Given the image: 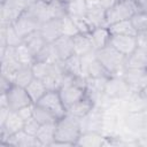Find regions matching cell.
<instances>
[{"instance_id": "6da1fadb", "label": "cell", "mask_w": 147, "mask_h": 147, "mask_svg": "<svg viewBox=\"0 0 147 147\" xmlns=\"http://www.w3.org/2000/svg\"><path fill=\"white\" fill-rule=\"evenodd\" d=\"M80 134V119L65 114L56 122L55 140L52 146H76Z\"/></svg>"}, {"instance_id": "7a4b0ae2", "label": "cell", "mask_w": 147, "mask_h": 147, "mask_svg": "<svg viewBox=\"0 0 147 147\" xmlns=\"http://www.w3.org/2000/svg\"><path fill=\"white\" fill-rule=\"evenodd\" d=\"M96 59L108 70L110 76H122L126 69L127 56L119 53L111 45L95 51Z\"/></svg>"}, {"instance_id": "3957f363", "label": "cell", "mask_w": 147, "mask_h": 147, "mask_svg": "<svg viewBox=\"0 0 147 147\" xmlns=\"http://www.w3.org/2000/svg\"><path fill=\"white\" fill-rule=\"evenodd\" d=\"M139 11L134 0H118L111 8L106 10L107 26L124 20H131Z\"/></svg>"}, {"instance_id": "277c9868", "label": "cell", "mask_w": 147, "mask_h": 147, "mask_svg": "<svg viewBox=\"0 0 147 147\" xmlns=\"http://www.w3.org/2000/svg\"><path fill=\"white\" fill-rule=\"evenodd\" d=\"M32 2V0H5L0 2V24H13Z\"/></svg>"}, {"instance_id": "5b68a950", "label": "cell", "mask_w": 147, "mask_h": 147, "mask_svg": "<svg viewBox=\"0 0 147 147\" xmlns=\"http://www.w3.org/2000/svg\"><path fill=\"white\" fill-rule=\"evenodd\" d=\"M131 93L130 86L123 76H111L108 78L105 87V94L114 100H122Z\"/></svg>"}, {"instance_id": "8992f818", "label": "cell", "mask_w": 147, "mask_h": 147, "mask_svg": "<svg viewBox=\"0 0 147 147\" xmlns=\"http://www.w3.org/2000/svg\"><path fill=\"white\" fill-rule=\"evenodd\" d=\"M37 105L48 109L57 118H61L67 114V108L60 96L59 91H47L37 102Z\"/></svg>"}, {"instance_id": "52a82bcc", "label": "cell", "mask_w": 147, "mask_h": 147, "mask_svg": "<svg viewBox=\"0 0 147 147\" xmlns=\"http://www.w3.org/2000/svg\"><path fill=\"white\" fill-rule=\"evenodd\" d=\"M103 127V108L94 106L92 110L80 118V129L82 132L95 131L102 132Z\"/></svg>"}, {"instance_id": "ba28073f", "label": "cell", "mask_w": 147, "mask_h": 147, "mask_svg": "<svg viewBox=\"0 0 147 147\" xmlns=\"http://www.w3.org/2000/svg\"><path fill=\"white\" fill-rule=\"evenodd\" d=\"M7 99H8V107L13 111H17L20 108L33 103L25 90V87H21L18 85H13L7 92Z\"/></svg>"}, {"instance_id": "9c48e42d", "label": "cell", "mask_w": 147, "mask_h": 147, "mask_svg": "<svg viewBox=\"0 0 147 147\" xmlns=\"http://www.w3.org/2000/svg\"><path fill=\"white\" fill-rule=\"evenodd\" d=\"M122 76L130 86L131 92H139L147 86V69L126 68Z\"/></svg>"}, {"instance_id": "30bf717a", "label": "cell", "mask_w": 147, "mask_h": 147, "mask_svg": "<svg viewBox=\"0 0 147 147\" xmlns=\"http://www.w3.org/2000/svg\"><path fill=\"white\" fill-rule=\"evenodd\" d=\"M15 30L17 31V33L24 38L25 36L30 34L31 32H34L37 30H40V26H41V23L36 18L33 17L28 10H25L14 23H13Z\"/></svg>"}, {"instance_id": "8fae6325", "label": "cell", "mask_w": 147, "mask_h": 147, "mask_svg": "<svg viewBox=\"0 0 147 147\" xmlns=\"http://www.w3.org/2000/svg\"><path fill=\"white\" fill-rule=\"evenodd\" d=\"M23 126H24V119L16 111L11 110L6 122L0 126V142L6 144L8 137L23 130Z\"/></svg>"}, {"instance_id": "7c38bea8", "label": "cell", "mask_w": 147, "mask_h": 147, "mask_svg": "<svg viewBox=\"0 0 147 147\" xmlns=\"http://www.w3.org/2000/svg\"><path fill=\"white\" fill-rule=\"evenodd\" d=\"M114 48H116L119 53L125 56L131 55L136 48L138 47L137 44V36H127V34H111L110 42Z\"/></svg>"}, {"instance_id": "4fadbf2b", "label": "cell", "mask_w": 147, "mask_h": 147, "mask_svg": "<svg viewBox=\"0 0 147 147\" xmlns=\"http://www.w3.org/2000/svg\"><path fill=\"white\" fill-rule=\"evenodd\" d=\"M123 125L136 134L140 136L147 129V114L146 111L127 113L124 117Z\"/></svg>"}, {"instance_id": "5bb4252c", "label": "cell", "mask_w": 147, "mask_h": 147, "mask_svg": "<svg viewBox=\"0 0 147 147\" xmlns=\"http://www.w3.org/2000/svg\"><path fill=\"white\" fill-rule=\"evenodd\" d=\"M23 42V38L17 33L13 24H0V47H16Z\"/></svg>"}, {"instance_id": "9a60e30c", "label": "cell", "mask_w": 147, "mask_h": 147, "mask_svg": "<svg viewBox=\"0 0 147 147\" xmlns=\"http://www.w3.org/2000/svg\"><path fill=\"white\" fill-rule=\"evenodd\" d=\"M5 145H11L16 147H41V144L37 139V137L26 133L24 130L9 136Z\"/></svg>"}, {"instance_id": "2e32d148", "label": "cell", "mask_w": 147, "mask_h": 147, "mask_svg": "<svg viewBox=\"0 0 147 147\" xmlns=\"http://www.w3.org/2000/svg\"><path fill=\"white\" fill-rule=\"evenodd\" d=\"M40 32L47 42H53L62 36L61 18H52L44 22L40 26Z\"/></svg>"}, {"instance_id": "e0dca14e", "label": "cell", "mask_w": 147, "mask_h": 147, "mask_svg": "<svg viewBox=\"0 0 147 147\" xmlns=\"http://www.w3.org/2000/svg\"><path fill=\"white\" fill-rule=\"evenodd\" d=\"M107 137L102 132H95V131H88V132H82L79 136L76 146H83V147H101L106 146Z\"/></svg>"}, {"instance_id": "ac0fdd59", "label": "cell", "mask_w": 147, "mask_h": 147, "mask_svg": "<svg viewBox=\"0 0 147 147\" xmlns=\"http://www.w3.org/2000/svg\"><path fill=\"white\" fill-rule=\"evenodd\" d=\"M53 45L56 49V53H57L61 62L75 54L72 37H68V36L62 34L61 37H59L56 40L53 41Z\"/></svg>"}, {"instance_id": "d6986e66", "label": "cell", "mask_w": 147, "mask_h": 147, "mask_svg": "<svg viewBox=\"0 0 147 147\" xmlns=\"http://www.w3.org/2000/svg\"><path fill=\"white\" fill-rule=\"evenodd\" d=\"M88 36L92 40V44H93V47L95 51L108 46L110 42V37H111L108 26L94 28Z\"/></svg>"}, {"instance_id": "ffe728a7", "label": "cell", "mask_w": 147, "mask_h": 147, "mask_svg": "<svg viewBox=\"0 0 147 147\" xmlns=\"http://www.w3.org/2000/svg\"><path fill=\"white\" fill-rule=\"evenodd\" d=\"M94 106H95L94 102L86 95L84 99H82V100L75 102V103L71 105V106H69V107L67 108V114H69V115H71V116H74V117H77V118L80 119V118L84 117L86 114H88V113L92 110V108H93Z\"/></svg>"}, {"instance_id": "44dd1931", "label": "cell", "mask_w": 147, "mask_h": 147, "mask_svg": "<svg viewBox=\"0 0 147 147\" xmlns=\"http://www.w3.org/2000/svg\"><path fill=\"white\" fill-rule=\"evenodd\" d=\"M124 105L127 113H139L147 109V100L139 92H131L124 99Z\"/></svg>"}, {"instance_id": "7402d4cb", "label": "cell", "mask_w": 147, "mask_h": 147, "mask_svg": "<svg viewBox=\"0 0 147 147\" xmlns=\"http://www.w3.org/2000/svg\"><path fill=\"white\" fill-rule=\"evenodd\" d=\"M126 68L147 69V48L138 46L136 51L127 56Z\"/></svg>"}, {"instance_id": "603a6c76", "label": "cell", "mask_w": 147, "mask_h": 147, "mask_svg": "<svg viewBox=\"0 0 147 147\" xmlns=\"http://www.w3.org/2000/svg\"><path fill=\"white\" fill-rule=\"evenodd\" d=\"M23 42L29 47V49L32 52V54L34 55V57L42 49V47L47 44V41L42 37L40 30H37V31L31 32L30 34L25 36L23 38Z\"/></svg>"}, {"instance_id": "cb8c5ba5", "label": "cell", "mask_w": 147, "mask_h": 147, "mask_svg": "<svg viewBox=\"0 0 147 147\" xmlns=\"http://www.w3.org/2000/svg\"><path fill=\"white\" fill-rule=\"evenodd\" d=\"M61 65L65 74L74 76V77H84L83 71H82V61H80L79 55L74 54V55L69 56L68 59H65L61 62Z\"/></svg>"}, {"instance_id": "d4e9b609", "label": "cell", "mask_w": 147, "mask_h": 147, "mask_svg": "<svg viewBox=\"0 0 147 147\" xmlns=\"http://www.w3.org/2000/svg\"><path fill=\"white\" fill-rule=\"evenodd\" d=\"M72 39H74L75 54H77L79 56H83V55H85L87 53H91V52L95 51L94 47H93L92 40H91L88 34L78 33L75 37H72Z\"/></svg>"}, {"instance_id": "484cf974", "label": "cell", "mask_w": 147, "mask_h": 147, "mask_svg": "<svg viewBox=\"0 0 147 147\" xmlns=\"http://www.w3.org/2000/svg\"><path fill=\"white\" fill-rule=\"evenodd\" d=\"M55 131H56V123L42 124L40 125L36 137L40 141L41 146H52V144L55 140Z\"/></svg>"}, {"instance_id": "4316f807", "label": "cell", "mask_w": 147, "mask_h": 147, "mask_svg": "<svg viewBox=\"0 0 147 147\" xmlns=\"http://www.w3.org/2000/svg\"><path fill=\"white\" fill-rule=\"evenodd\" d=\"M25 90H26V92H28V94H29V96L33 103H37L41 99V96L47 92V88H46L44 82L39 78H36V77L25 87Z\"/></svg>"}, {"instance_id": "83f0119b", "label": "cell", "mask_w": 147, "mask_h": 147, "mask_svg": "<svg viewBox=\"0 0 147 147\" xmlns=\"http://www.w3.org/2000/svg\"><path fill=\"white\" fill-rule=\"evenodd\" d=\"M86 18L92 24L93 28H100V26H107L106 22V9L102 7H94L88 8L86 13Z\"/></svg>"}, {"instance_id": "f1b7e54d", "label": "cell", "mask_w": 147, "mask_h": 147, "mask_svg": "<svg viewBox=\"0 0 147 147\" xmlns=\"http://www.w3.org/2000/svg\"><path fill=\"white\" fill-rule=\"evenodd\" d=\"M36 61H42V62L53 63V64L61 62L53 42H47L42 47V49L36 55Z\"/></svg>"}, {"instance_id": "f546056e", "label": "cell", "mask_w": 147, "mask_h": 147, "mask_svg": "<svg viewBox=\"0 0 147 147\" xmlns=\"http://www.w3.org/2000/svg\"><path fill=\"white\" fill-rule=\"evenodd\" d=\"M110 34H127V36H137V31L131 22V20H124L121 22H116L108 26Z\"/></svg>"}, {"instance_id": "4dcf8cb0", "label": "cell", "mask_w": 147, "mask_h": 147, "mask_svg": "<svg viewBox=\"0 0 147 147\" xmlns=\"http://www.w3.org/2000/svg\"><path fill=\"white\" fill-rule=\"evenodd\" d=\"M65 11L70 17H82L86 16L87 5L85 0H72L65 2Z\"/></svg>"}, {"instance_id": "1f68e13d", "label": "cell", "mask_w": 147, "mask_h": 147, "mask_svg": "<svg viewBox=\"0 0 147 147\" xmlns=\"http://www.w3.org/2000/svg\"><path fill=\"white\" fill-rule=\"evenodd\" d=\"M33 78H34V75H33V71H32L31 65H23L15 74L14 79H13V83L15 85L21 86V87H26L31 83V80Z\"/></svg>"}, {"instance_id": "d6a6232c", "label": "cell", "mask_w": 147, "mask_h": 147, "mask_svg": "<svg viewBox=\"0 0 147 147\" xmlns=\"http://www.w3.org/2000/svg\"><path fill=\"white\" fill-rule=\"evenodd\" d=\"M14 53H15V56H16L17 61L22 65H32L33 62L36 61L34 55L32 54V52L29 49V47L24 42L14 47Z\"/></svg>"}, {"instance_id": "836d02e7", "label": "cell", "mask_w": 147, "mask_h": 147, "mask_svg": "<svg viewBox=\"0 0 147 147\" xmlns=\"http://www.w3.org/2000/svg\"><path fill=\"white\" fill-rule=\"evenodd\" d=\"M33 117L37 119V122L42 125V124H51V123H56L57 122V117L51 113L48 109L34 103V108H33Z\"/></svg>"}, {"instance_id": "e575fe53", "label": "cell", "mask_w": 147, "mask_h": 147, "mask_svg": "<svg viewBox=\"0 0 147 147\" xmlns=\"http://www.w3.org/2000/svg\"><path fill=\"white\" fill-rule=\"evenodd\" d=\"M87 77H92V78H108V77H111V76L108 72V70L102 65V63L95 57L91 62L88 68H87L85 78H87Z\"/></svg>"}, {"instance_id": "d590c367", "label": "cell", "mask_w": 147, "mask_h": 147, "mask_svg": "<svg viewBox=\"0 0 147 147\" xmlns=\"http://www.w3.org/2000/svg\"><path fill=\"white\" fill-rule=\"evenodd\" d=\"M55 64V63H54ZM53 63H47V62H42V61H34L33 64L31 65L33 75L36 78L39 79H44L46 76H48L54 67Z\"/></svg>"}, {"instance_id": "8d00e7d4", "label": "cell", "mask_w": 147, "mask_h": 147, "mask_svg": "<svg viewBox=\"0 0 147 147\" xmlns=\"http://www.w3.org/2000/svg\"><path fill=\"white\" fill-rule=\"evenodd\" d=\"M137 33H147V13L138 11L131 18Z\"/></svg>"}, {"instance_id": "74e56055", "label": "cell", "mask_w": 147, "mask_h": 147, "mask_svg": "<svg viewBox=\"0 0 147 147\" xmlns=\"http://www.w3.org/2000/svg\"><path fill=\"white\" fill-rule=\"evenodd\" d=\"M61 25H62V34H64V36L75 37L76 34L79 33L74 20L68 15H65L64 17L61 18Z\"/></svg>"}, {"instance_id": "f35d334b", "label": "cell", "mask_w": 147, "mask_h": 147, "mask_svg": "<svg viewBox=\"0 0 147 147\" xmlns=\"http://www.w3.org/2000/svg\"><path fill=\"white\" fill-rule=\"evenodd\" d=\"M78 29V32L82 34H90L91 31L94 29L92 26V24L88 22V20L86 18V16H82V17H71Z\"/></svg>"}, {"instance_id": "ab89813d", "label": "cell", "mask_w": 147, "mask_h": 147, "mask_svg": "<svg viewBox=\"0 0 147 147\" xmlns=\"http://www.w3.org/2000/svg\"><path fill=\"white\" fill-rule=\"evenodd\" d=\"M39 127H40V124L37 122V119H36L34 117H31V118L24 121L23 130H24L26 133L31 134V136H36L37 132H38V130H39Z\"/></svg>"}, {"instance_id": "60d3db41", "label": "cell", "mask_w": 147, "mask_h": 147, "mask_svg": "<svg viewBox=\"0 0 147 147\" xmlns=\"http://www.w3.org/2000/svg\"><path fill=\"white\" fill-rule=\"evenodd\" d=\"M33 108H34V103H31V105H28V106H24L22 108H20L16 113L24 119H29L31 117H33Z\"/></svg>"}, {"instance_id": "b9f144b4", "label": "cell", "mask_w": 147, "mask_h": 147, "mask_svg": "<svg viewBox=\"0 0 147 147\" xmlns=\"http://www.w3.org/2000/svg\"><path fill=\"white\" fill-rule=\"evenodd\" d=\"M14 85V83H13V80L11 79H9V78H7V77H5V76H2L1 75V78H0V86H1V93H6L11 86Z\"/></svg>"}, {"instance_id": "7bdbcfd3", "label": "cell", "mask_w": 147, "mask_h": 147, "mask_svg": "<svg viewBox=\"0 0 147 147\" xmlns=\"http://www.w3.org/2000/svg\"><path fill=\"white\" fill-rule=\"evenodd\" d=\"M11 113L9 107H0V126L6 122L9 114Z\"/></svg>"}, {"instance_id": "ee69618b", "label": "cell", "mask_w": 147, "mask_h": 147, "mask_svg": "<svg viewBox=\"0 0 147 147\" xmlns=\"http://www.w3.org/2000/svg\"><path fill=\"white\" fill-rule=\"evenodd\" d=\"M117 1H118V0H100V6H101L103 9L108 10V9L111 8Z\"/></svg>"}, {"instance_id": "f6af8a7d", "label": "cell", "mask_w": 147, "mask_h": 147, "mask_svg": "<svg viewBox=\"0 0 147 147\" xmlns=\"http://www.w3.org/2000/svg\"><path fill=\"white\" fill-rule=\"evenodd\" d=\"M139 11L147 13V0H134Z\"/></svg>"}, {"instance_id": "bcb514c9", "label": "cell", "mask_w": 147, "mask_h": 147, "mask_svg": "<svg viewBox=\"0 0 147 147\" xmlns=\"http://www.w3.org/2000/svg\"><path fill=\"white\" fill-rule=\"evenodd\" d=\"M86 5H87V9L88 8H94V7H101L100 6V0H85Z\"/></svg>"}, {"instance_id": "7dc6e473", "label": "cell", "mask_w": 147, "mask_h": 147, "mask_svg": "<svg viewBox=\"0 0 147 147\" xmlns=\"http://www.w3.org/2000/svg\"><path fill=\"white\" fill-rule=\"evenodd\" d=\"M0 107H8V99L6 93H0Z\"/></svg>"}, {"instance_id": "c3c4849f", "label": "cell", "mask_w": 147, "mask_h": 147, "mask_svg": "<svg viewBox=\"0 0 147 147\" xmlns=\"http://www.w3.org/2000/svg\"><path fill=\"white\" fill-rule=\"evenodd\" d=\"M139 93H140V94H141V95L147 100V86H145L142 90H140V91H139Z\"/></svg>"}, {"instance_id": "681fc988", "label": "cell", "mask_w": 147, "mask_h": 147, "mask_svg": "<svg viewBox=\"0 0 147 147\" xmlns=\"http://www.w3.org/2000/svg\"><path fill=\"white\" fill-rule=\"evenodd\" d=\"M42 1L46 2V3H53V2H61V1H64V0H42Z\"/></svg>"}, {"instance_id": "f907efd6", "label": "cell", "mask_w": 147, "mask_h": 147, "mask_svg": "<svg viewBox=\"0 0 147 147\" xmlns=\"http://www.w3.org/2000/svg\"><path fill=\"white\" fill-rule=\"evenodd\" d=\"M64 1H65V2H67V1H72V0H64Z\"/></svg>"}]
</instances>
